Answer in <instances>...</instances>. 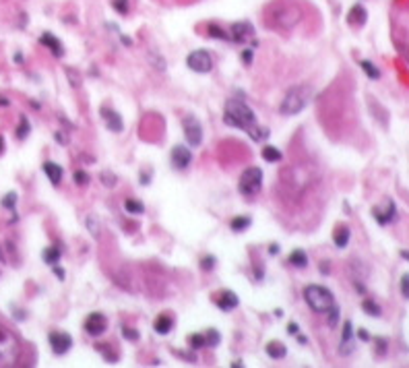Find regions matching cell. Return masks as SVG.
I'll use <instances>...</instances> for the list:
<instances>
[{
    "label": "cell",
    "mask_w": 409,
    "mask_h": 368,
    "mask_svg": "<svg viewBox=\"0 0 409 368\" xmlns=\"http://www.w3.org/2000/svg\"><path fill=\"white\" fill-rule=\"evenodd\" d=\"M186 64H188L190 71L204 75V73H209L213 69V58H211V54H209L207 50H194V52H190V54H188Z\"/></svg>",
    "instance_id": "6"
},
{
    "label": "cell",
    "mask_w": 409,
    "mask_h": 368,
    "mask_svg": "<svg viewBox=\"0 0 409 368\" xmlns=\"http://www.w3.org/2000/svg\"><path fill=\"white\" fill-rule=\"evenodd\" d=\"M15 203H17V192H9V194H5V199H3V207H7V209H15Z\"/></svg>",
    "instance_id": "40"
},
{
    "label": "cell",
    "mask_w": 409,
    "mask_h": 368,
    "mask_svg": "<svg viewBox=\"0 0 409 368\" xmlns=\"http://www.w3.org/2000/svg\"><path fill=\"white\" fill-rule=\"evenodd\" d=\"M192 164V151L184 145H176L172 149V166L176 170H186Z\"/></svg>",
    "instance_id": "10"
},
{
    "label": "cell",
    "mask_w": 409,
    "mask_h": 368,
    "mask_svg": "<svg viewBox=\"0 0 409 368\" xmlns=\"http://www.w3.org/2000/svg\"><path fill=\"white\" fill-rule=\"evenodd\" d=\"M97 350L101 352V356H104V360H106L108 364H116V362H118V354H116V352H112V350H108V348H106V343H99V345H97Z\"/></svg>",
    "instance_id": "29"
},
{
    "label": "cell",
    "mask_w": 409,
    "mask_h": 368,
    "mask_svg": "<svg viewBox=\"0 0 409 368\" xmlns=\"http://www.w3.org/2000/svg\"><path fill=\"white\" fill-rule=\"evenodd\" d=\"M101 118H104L106 126L112 131V133H122L124 128V122L120 118V114L116 110H110V108H101Z\"/></svg>",
    "instance_id": "13"
},
{
    "label": "cell",
    "mask_w": 409,
    "mask_h": 368,
    "mask_svg": "<svg viewBox=\"0 0 409 368\" xmlns=\"http://www.w3.org/2000/svg\"><path fill=\"white\" fill-rule=\"evenodd\" d=\"M263 186V170L257 168V166H250L242 172L240 176V182H238V190L244 194V197H254Z\"/></svg>",
    "instance_id": "5"
},
{
    "label": "cell",
    "mask_w": 409,
    "mask_h": 368,
    "mask_svg": "<svg viewBox=\"0 0 409 368\" xmlns=\"http://www.w3.org/2000/svg\"><path fill=\"white\" fill-rule=\"evenodd\" d=\"M279 250H281V248H279V244H271V248H269V252H271V254H277Z\"/></svg>",
    "instance_id": "51"
},
{
    "label": "cell",
    "mask_w": 409,
    "mask_h": 368,
    "mask_svg": "<svg viewBox=\"0 0 409 368\" xmlns=\"http://www.w3.org/2000/svg\"><path fill=\"white\" fill-rule=\"evenodd\" d=\"M300 11L293 7V5H289V3H273L271 7H269V11H267V15H265V23H267V27H271V29H281V31H289V29H293L296 25H298V21H300Z\"/></svg>",
    "instance_id": "1"
},
{
    "label": "cell",
    "mask_w": 409,
    "mask_h": 368,
    "mask_svg": "<svg viewBox=\"0 0 409 368\" xmlns=\"http://www.w3.org/2000/svg\"><path fill=\"white\" fill-rule=\"evenodd\" d=\"M207 33H209L211 37H217V39H232V37H230L223 29H219L217 25H209V27H207Z\"/></svg>",
    "instance_id": "35"
},
{
    "label": "cell",
    "mask_w": 409,
    "mask_h": 368,
    "mask_svg": "<svg viewBox=\"0 0 409 368\" xmlns=\"http://www.w3.org/2000/svg\"><path fill=\"white\" fill-rule=\"evenodd\" d=\"M232 366H234V368H240V366H244V362H242V360H236V362H232Z\"/></svg>",
    "instance_id": "53"
},
{
    "label": "cell",
    "mask_w": 409,
    "mask_h": 368,
    "mask_svg": "<svg viewBox=\"0 0 409 368\" xmlns=\"http://www.w3.org/2000/svg\"><path fill=\"white\" fill-rule=\"evenodd\" d=\"M3 151H5V139L0 137V155H3Z\"/></svg>",
    "instance_id": "54"
},
{
    "label": "cell",
    "mask_w": 409,
    "mask_h": 368,
    "mask_svg": "<svg viewBox=\"0 0 409 368\" xmlns=\"http://www.w3.org/2000/svg\"><path fill=\"white\" fill-rule=\"evenodd\" d=\"M351 337H353V325H351V321H345L343 323V335H341V348H339V352L343 356H347L351 352Z\"/></svg>",
    "instance_id": "17"
},
{
    "label": "cell",
    "mask_w": 409,
    "mask_h": 368,
    "mask_svg": "<svg viewBox=\"0 0 409 368\" xmlns=\"http://www.w3.org/2000/svg\"><path fill=\"white\" fill-rule=\"evenodd\" d=\"M298 341H300V343H306V341H308V339H306L304 335H298Z\"/></svg>",
    "instance_id": "56"
},
{
    "label": "cell",
    "mask_w": 409,
    "mask_h": 368,
    "mask_svg": "<svg viewBox=\"0 0 409 368\" xmlns=\"http://www.w3.org/2000/svg\"><path fill=\"white\" fill-rule=\"evenodd\" d=\"M48 339H50V345H52V352L56 356H64L73 348V337L66 331H52L48 335Z\"/></svg>",
    "instance_id": "9"
},
{
    "label": "cell",
    "mask_w": 409,
    "mask_h": 368,
    "mask_svg": "<svg viewBox=\"0 0 409 368\" xmlns=\"http://www.w3.org/2000/svg\"><path fill=\"white\" fill-rule=\"evenodd\" d=\"M39 44L43 46V48H48L50 52H52L54 56H64V48H62V44H60V39L58 37H54L50 31H46V33H41L39 35Z\"/></svg>",
    "instance_id": "14"
},
{
    "label": "cell",
    "mask_w": 409,
    "mask_h": 368,
    "mask_svg": "<svg viewBox=\"0 0 409 368\" xmlns=\"http://www.w3.org/2000/svg\"><path fill=\"white\" fill-rule=\"evenodd\" d=\"M223 122L228 126L240 128V131H250L257 126V116L254 112L246 106L242 99H228L225 101V114H223Z\"/></svg>",
    "instance_id": "2"
},
{
    "label": "cell",
    "mask_w": 409,
    "mask_h": 368,
    "mask_svg": "<svg viewBox=\"0 0 409 368\" xmlns=\"http://www.w3.org/2000/svg\"><path fill=\"white\" fill-rule=\"evenodd\" d=\"M349 238H351V232H349L347 226H337V228H335V232H333V242H335L337 248H345L347 242H349Z\"/></svg>",
    "instance_id": "20"
},
{
    "label": "cell",
    "mask_w": 409,
    "mask_h": 368,
    "mask_svg": "<svg viewBox=\"0 0 409 368\" xmlns=\"http://www.w3.org/2000/svg\"><path fill=\"white\" fill-rule=\"evenodd\" d=\"M250 224H252V220H250L248 215H238V218L232 220L230 228H232L234 232H246V230L250 228Z\"/></svg>",
    "instance_id": "25"
},
{
    "label": "cell",
    "mask_w": 409,
    "mask_h": 368,
    "mask_svg": "<svg viewBox=\"0 0 409 368\" xmlns=\"http://www.w3.org/2000/svg\"><path fill=\"white\" fill-rule=\"evenodd\" d=\"M310 99H312V87H308V85H296V87H291L285 93L281 106H279V112L283 116H296V114H300L306 106H308Z\"/></svg>",
    "instance_id": "3"
},
{
    "label": "cell",
    "mask_w": 409,
    "mask_h": 368,
    "mask_svg": "<svg viewBox=\"0 0 409 368\" xmlns=\"http://www.w3.org/2000/svg\"><path fill=\"white\" fill-rule=\"evenodd\" d=\"M66 73H69V79H71V85H73V87H79V85H81V77H79V75H75V71H73V69H69Z\"/></svg>",
    "instance_id": "45"
},
{
    "label": "cell",
    "mask_w": 409,
    "mask_h": 368,
    "mask_svg": "<svg viewBox=\"0 0 409 368\" xmlns=\"http://www.w3.org/2000/svg\"><path fill=\"white\" fill-rule=\"evenodd\" d=\"M287 354V348L281 343V341H271L267 343V356L273 358V360H283Z\"/></svg>",
    "instance_id": "21"
},
{
    "label": "cell",
    "mask_w": 409,
    "mask_h": 368,
    "mask_svg": "<svg viewBox=\"0 0 409 368\" xmlns=\"http://www.w3.org/2000/svg\"><path fill=\"white\" fill-rule=\"evenodd\" d=\"M54 139H56V141H58V143H62V145H64V143H66V137H64V135H62V133H56V135H54Z\"/></svg>",
    "instance_id": "50"
},
{
    "label": "cell",
    "mask_w": 409,
    "mask_h": 368,
    "mask_svg": "<svg viewBox=\"0 0 409 368\" xmlns=\"http://www.w3.org/2000/svg\"><path fill=\"white\" fill-rule=\"evenodd\" d=\"M287 333H289V335H298V333H300V327H298L296 323H289V325H287Z\"/></svg>",
    "instance_id": "47"
},
{
    "label": "cell",
    "mask_w": 409,
    "mask_h": 368,
    "mask_svg": "<svg viewBox=\"0 0 409 368\" xmlns=\"http://www.w3.org/2000/svg\"><path fill=\"white\" fill-rule=\"evenodd\" d=\"M122 337L128 341H137L139 339V331H134L132 327H122Z\"/></svg>",
    "instance_id": "41"
},
{
    "label": "cell",
    "mask_w": 409,
    "mask_h": 368,
    "mask_svg": "<svg viewBox=\"0 0 409 368\" xmlns=\"http://www.w3.org/2000/svg\"><path fill=\"white\" fill-rule=\"evenodd\" d=\"M327 323H329L331 329L337 327V323H339V306H337V304L331 306V308L327 310Z\"/></svg>",
    "instance_id": "31"
},
{
    "label": "cell",
    "mask_w": 409,
    "mask_h": 368,
    "mask_svg": "<svg viewBox=\"0 0 409 368\" xmlns=\"http://www.w3.org/2000/svg\"><path fill=\"white\" fill-rule=\"evenodd\" d=\"M73 180H75V184H79V186H87L89 184V174L87 172H83V170H77L75 174H73Z\"/></svg>",
    "instance_id": "36"
},
{
    "label": "cell",
    "mask_w": 409,
    "mask_h": 368,
    "mask_svg": "<svg viewBox=\"0 0 409 368\" xmlns=\"http://www.w3.org/2000/svg\"><path fill=\"white\" fill-rule=\"evenodd\" d=\"M124 209H126L128 213H132V215H143L145 213V205L139 203V201H134V199H126L124 201Z\"/></svg>",
    "instance_id": "26"
},
{
    "label": "cell",
    "mask_w": 409,
    "mask_h": 368,
    "mask_svg": "<svg viewBox=\"0 0 409 368\" xmlns=\"http://www.w3.org/2000/svg\"><path fill=\"white\" fill-rule=\"evenodd\" d=\"M83 327H85V331L89 335L99 337V335H104L106 329H108V319H106V314H101V312H91L89 317L85 319Z\"/></svg>",
    "instance_id": "8"
},
{
    "label": "cell",
    "mask_w": 409,
    "mask_h": 368,
    "mask_svg": "<svg viewBox=\"0 0 409 368\" xmlns=\"http://www.w3.org/2000/svg\"><path fill=\"white\" fill-rule=\"evenodd\" d=\"M372 215H374V220H376L380 226H387V224L395 222V220H397V205H395V201H387V211H382V209L374 207V209H372Z\"/></svg>",
    "instance_id": "12"
},
{
    "label": "cell",
    "mask_w": 409,
    "mask_h": 368,
    "mask_svg": "<svg viewBox=\"0 0 409 368\" xmlns=\"http://www.w3.org/2000/svg\"><path fill=\"white\" fill-rule=\"evenodd\" d=\"M54 275H56L58 279H64V269H60V267L54 265Z\"/></svg>",
    "instance_id": "49"
},
{
    "label": "cell",
    "mask_w": 409,
    "mask_h": 368,
    "mask_svg": "<svg viewBox=\"0 0 409 368\" xmlns=\"http://www.w3.org/2000/svg\"><path fill=\"white\" fill-rule=\"evenodd\" d=\"M43 172H46V176L50 178V182H52L54 186L60 184V180H62V168H60L58 164H54V162H46V164H43Z\"/></svg>",
    "instance_id": "19"
},
{
    "label": "cell",
    "mask_w": 409,
    "mask_h": 368,
    "mask_svg": "<svg viewBox=\"0 0 409 368\" xmlns=\"http://www.w3.org/2000/svg\"><path fill=\"white\" fill-rule=\"evenodd\" d=\"M29 120L25 118V116H21V120H19V126H17V139H27V135H29Z\"/></svg>",
    "instance_id": "33"
},
{
    "label": "cell",
    "mask_w": 409,
    "mask_h": 368,
    "mask_svg": "<svg viewBox=\"0 0 409 368\" xmlns=\"http://www.w3.org/2000/svg\"><path fill=\"white\" fill-rule=\"evenodd\" d=\"M112 7H114L120 15H126V13H128V3H126V0H112Z\"/></svg>",
    "instance_id": "42"
},
{
    "label": "cell",
    "mask_w": 409,
    "mask_h": 368,
    "mask_svg": "<svg viewBox=\"0 0 409 368\" xmlns=\"http://www.w3.org/2000/svg\"><path fill=\"white\" fill-rule=\"evenodd\" d=\"M374 341H376V352H378L380 356L387 354V339H384V337H376Z\"/></svg>",
    "instance_id": "44"
},
{
    "label": "cell",
    "mask_w": 409,
    "mask_h": 368,
    "mask_svg": "<svg viewBox=\"0 0 409 368\" xmlns=\"http://www.w3.org/2000/svg\"><path fill=\"white\" fill-rule=\"evenodd\" d=\"M188 345L194 348V350H198V348H204V345H207V341H204V335H202V333H190V335H188Z\"/></svg>",
    "instance_id": "30"
},
{
    "label": "cell",
    "mask_w": 409,
    "mask_h": 368,
    "mask_svg": "<svg viewBox=\"0 0 409 368\" xmlns=\"http://www.w3.org/2000/svg\"><path fill=\"white\" fill-rule=\"evenodd\" d=\"M215 304H217V308H219V310L228 312V310H234V308H238L240 300H238L236 292H232V290H225V292H221V294H219V298L215 300Z\"/></svg>",
    "instance_id": "15"
},
{
    "label": "cell",
    "mask_w": 409,
    "mask_h": 368,
    "mask_svg": "<svg viewBox=\"0 0 409 368\" xmlns=\"http://www.w3.org/2000/svg\"><path fill=\"white\" fill-rule=\"evenodd\" d=\"M182 128H184V137H186V141H188L190 147H198L202 143V126H200L198 118H194L192 114L184 116Z\"/></svg>",
    "instance_id": "7"
},
{
    "label": "cell",
    "mask_w": 409,
    "mask_h": 368,
    "mask_svg": "<svg viewBox=\"0 0 409 368\" xmlns=\"http://www.w3.org/2000/svg\"><path fill=\"white\" fill-rule=\"evenodd\" d=\"M362 310H364L366 314H370V317H380V314H382L380 306H378L372 298H366V300L362 302Z\"/></svg>",
    "instance_id": "27"
},
{
    "label": "cell",
    "mask_w": 409,
    "mask_h": 368,
    "mask_svg": "<svg viewBox=\"0 0 409 368\" xmlns=\"http://www.w3.org/2000/svg\"><path fill=\"white\" fill-rule=\"evenodd\" d=\"M254 35V27L248 23V21H240V23H234L232 25V41L236 44H246L250 37Z\"/></svg>",
    "instance_id": "11"
},
{
    "label": "cell",
    "mask_w": 409,
    "mask_h": 368,
    "mask_svg": "<svg viewBox=\"0 0 409 368\" xmlns=\"http://www.w3.org/2000/svg\"><path fill=\"white\" fill-rule=\"evenodd\" d=\"M366 19H368V13H366V9L362 5H353L349 15H347V23L353 25V27H362L366 23Z\"/></svg>",
    "instance_id": "16"
},
{
    "label": "cell",
    "mask_w": 409,
    "mask_h": 368,
    "mask_svg": "<svg viewBox=\"0 0 409 368\" xmlns=\"http://www.w3.org/2000/svg\"><path fill=\"white\" fill-rule=\"evenodd\" d=\"M360 67H362V71L368 75V79H372V81H376V79H380V71L370 62V60H362L360 62Z\"/></svg>",
    "instance_id": "28"
},
{
    "label": "cell",
    "mask_w": 409,
    "mask_h": 368,
    "mask_svg": "<svg viewBox=\"0 0 409 368\" xmlns=\"http://www.w3.org/2000/svg\"><path fill=\"white\" fill-rule=\"evenodd\" d=\"M174 327V319L170 317V314H160V317L155 319V323H153V329H155V333L160 335H168Z\"/></svg>",
    "instance_id": "18"
},
{
    "label": "cell",
    "mask_w": 409,
    "mask_h": 368,
    "mask_svg": "<svg viewBox=\"0 0 409 368\" xmlns=\"http://www.w3.org/2000/svg\"><path fill=\"white\" fill-rule=\"evenodd\" d=\"M213 267H215V256H213V254L202 256V261H200V269H202V271H211Z\"/></svg>",
    "instance_id": "39"
},
{
    "label": "cell",
    "mask_w": 409,
    "mask_h": 368,
    "mask_svg": "<svg viewBox=\"0 0 409 368\" xmlns=\"http://www.w3.org/2000/svg\"><path fill=\"white\" fill-rule=\"evenodd\" d=\"M9 103H11V101H9L7 97H3V95H0V106H9Z\"/></svg>",
    "instance_id": "52"
},
{
    "label": "cell",
    "mask_w": 409,
    "mask_h": 368,
    "mask_svg": "<svg viewBox=\"0 0 409 368\" xmlns=\"http://www.w3.org/2000/svg\"><path fill=\"white\" fill-rule=\"evenodd\" d=\"M261 155H263V160L265 162H269V164H275V162H281V151L277 149V147H273V145H265L263 147V151H261Z\"/></svg>",
    "instance_id": "22"
},
{
    "label": "cell",
    "mask_w": 409,
    "mask_h": 368,
    "mask_svg": "<svg viewBox=\"0 0 409 368\" xmlns=\"http://www.w3.org/2000/svg\"><path fill=\"white\" fill-rule=\"evenodd\" d=\"M101 182H104V186H110V188L116 186V174L104 170V172H101Z\"/></svg>",
    "instance_id": "38"
},
{
    "label": "cell",
    "mask_w": 409,
    "mask_h": 368,
    "mask_svg": "<svg viewBox=\"0 0 409 368\" xmlns=\"http://www.w3.org/2000/svg\"><path fill=\"white\" fill-rule=\"evenodd\" d=\"M401 294H403L405 300H409V273H405L401 277Z\"/></svg>",
    "instance_id": "43"
},
{
    "label": "cell",
    "mask_w": 409,
    "mask_h": 368,
    "mask_svg": "<svg viewBox=\"0 0 409 368\" xmlns=\"http://www.w3.org/2000/svg\"><path fill=\"white\" fill-rule=\"evenodd\" d=\"M304 300L308 302V306L319 312V314H327V310L331 306H335V296L331 290L319 286V284H310L304 288Z\"/></svg>",
    "instance_id": "4"
},
{
    "label": "cell",
    "mask_w": 409,
    "mask_h": 368,
    "mask_svg": "<svg viewBox=\"0 0 409 368\" xmlns=\"http://www.w3.org/2000/svg\"><path fill=\"white\" fill-rule=\"evenodd\" d=\"M401 256H403V258H407V261H409V250H401Z\"/></svg>",
    "instance_id": "55"
},
{
    "label": "cell",
    "mask_w": 409,
    "mask_h": 368,
    "mask_svg": "<svg viewBox=\"0 0 409 368\" xmlns=\"http://www.w3.org/2000/svg\"><path fill=\"white\" fill-rule=\"evenodd\" d=\"M242 60H244L246 64L252 62V50H244V52H242Z\"/></svg>",
    "instance_id": "46"
},
{
    "label": "cell",
    "mask_w": 409,
    "mask_h": 368,
    "mask_svg": "<svg viewBox=\"0 0 409 368\" xmlns=\"http://www.w3.org/2000/svg\"><path fill=\"white\" fill-rule=\"evenodd\" d=\"M287 263H291L293 267H306L308 265V256H306V252L304 250H300V248H296V250H291V254L287 256Z\"/></svg>",
    "instance_id": "23"
},
{
    "label": "cell",
    "mask_w": 409,
    "mask_h": 368,
    "mask_svg": "<svg viewBox=\"0 0 409 368\" xmlns=\"http://www.w3.org/2000/svg\"><path fill=\"white\" fill-rule=\"evenodd\" d=\"M204 341H207V345H211V348L219 345V341H221L219 331H217V329H209L207 333H204Z\"/></svg>",
    "instance_id": "32"
},
{
    "label": "cell",
    "mask_w": 409,
    "mask_h": 368,
    "mask_svg": "<svg viewBox=\"0 0 409 368\" xmlns=\"http://www.w3.org/2000/svg\"><path fill=\"white\" fill-rule=\"evenodd\" d=\"M248 135H250V139H252V141H263V139H267V137H269V131H267V128H259V126H254V128H250V131H248Z\"/></svg>",
    "instance_id": "34"
},
{
    "label": "cell",
    "mask_w": 409,
    "mask_h": 368,
    "mask_svg": "<svg viewBox=\"0 0 409 368\" xmlns=\"http://www.w3.org/2000/svg\"><path fill=\"white\" fill-rule=\"evenodd\" d=\"M41 256H43V261L48 263V265H56V263L60 261V248L58 246H48L43 252H41Z\"/></svg>",
    "instance_id": "24"
},
{
    "label": "cell",
    "mask_w": 409,
    "mask_h": 368,
    "mask_svg": "<svg viewBox=\"0 0 409 368\" xmlns=\"http://www.w3.org/2000/svg\"><path fill=\"white\" fill-rule=\"evenodd\" d=\"M357 337H360L362 341H368L370 339V335H368V331H364V329H360V331H357Z\"/></svg>",
    "instance_id": "48"
},
{
    "label": "cell",
    "mask_w": 409,
    "mask_h": 368,
    "mask_svg": "<svg viewBox=\"0 0 409 368\" xmlns=\"http://www.w3.org/2000/svg\"><path fill=\"white\" fill-rule=\"evenodd\" d=\"M321 271H323V273H329V265H321Z\"/></svg>",
    "instance_id": "57"
},
{
    "label": "cell",
    "mask_w": 409,
    "mask_h": 368,
    "mask_svg": "<svg viewBox=\"0 0 409 368\" xmlns=\"http://www.w3.org/2000/svg\"><path fill=\"white\" fill-rule=\"evenodd\" d=\"M87 230L91 232V236L99 238V220L93 218V215H89V218H87Z\"/></svg>",
    "instance_id": "37"
}]
</instances>
